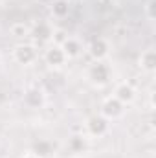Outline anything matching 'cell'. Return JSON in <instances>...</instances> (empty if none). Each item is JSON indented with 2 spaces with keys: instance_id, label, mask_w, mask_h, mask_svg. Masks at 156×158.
<instances>
[{
  "instance_id": "6da1fadb",
  "label": "cell",
  "mask_w": 156,
  "mask_h": 158,
  "mask_svg": "<svg viewBox=\"0 0 156 158\" xmlns=\"http://www.w3.org/2000/svg\"><path fill=\"white\" fill-rule=\"evenodd\" d=\"M112 70L105 61H94L88 68H86V79L90 85H94L96 88H103L110 83Z\"/></svg>"
},
{
  "instance_id": "7a4b0ae2",
  "label": "cell",
  "mask_w": 156,
  "mask_h": 158,
  "mask_svg": "<svg viewBox=\"0 0 156 158\" xmlns=\"http://www.w3.org/2000/svg\"><path fill=\"white\" fill-rule=\"evenodd\" d=\"M110 131V121L101 114H92L84 119V134L90 138H103Z\"/></svg>"
},
{
  "instance_id": "3957f363",
  "label": "cell",
  "mask_w": 156,
  "mask_h": 158,
  "mask_svg": "<svg viewBox=\"0 0 156 158\" xmlns=\"http://www.w3.org/2000/svg\"><path fill=\"white\" fill-rule=\"evenodd\" d=\"M39 53H37V48L35 44L31 42H18L15 48H13V61L20 66H30L37 61Z\"/></svg>"
},
{
  "instance_id": "277c9868",
  "label": "cell",
  "mask_w": 156,
  "mask_h": 158,
  "mask_svg": "<svg viewBox=\"0 0 156 158\" xmlns=\"http://www.w3.org/2000/svg\"><path fill=\"white\" fill-rule=\"evenodd\" d=\"M112 96L123 107H130L138 99V90L130 81H119V83H116V86L112 90Z\"/></svg>"
},
{
  "instance_id": "5b68a950",
  "label": "cell",
  "mask_w": 156,
  "mask_h": 158,
  "mask_svg": "<svg viewBox=\"0 0 156 158\" xmlns=\"http://www.w3.org/2000/svg\"><path fill=\"white\" fill-rule=\"evenodd\" d=\"M86 53L92 61H105L110 55V44L105 37H94L86 44Z\"/></svg>"
},
{
  "instance_id": "8992f818",
  "label": "cell",
  "mask_w": 156,
  "mask_h": 158,
  "mask_svg": "<svg viewBox=\"0 0 156 158\" xmlns=\"http://www.w3.org/2000/svg\"><path fill=\"white\" fill-rule=\"evenodd\" d=\"M123 112H125V107L117 101L114 96H109V98L103 99L101 110H99V114L103 118H107L109 121H116V119H119L123 116Z\"/></svg>"
},
{
  "instance_id": "52a82bcc",
  "label": "cell",
  "mask_w": 156,
  "mask_h": 158,
  "mask_svg": "<svg viewBox=\"0 0 156 158\" xmlns=\"http://www.w3.org/2000/svg\"><path fill=\"white\" fill-rule=\"evenodd\" d=\"M66 61H68V59H66L63 48L57 46V44H50L48 50L44 52V63H46L50 68H61V66L66 64Z\"/></svg>"
},
{
  "instance_id": "ba28073f",
  "label": "cell",
  "mask_w": 156,
  "mask_h": 158,
  "mask_svg": "<svg viewBox=\"0 0 156 158\" xmlns=\"http://www.w3.org/2000/svg\"><path fill=\"white\" fill-rule=\"evenodd\" d=\"M22 101H24V105L28 109H40L46 103V96H44V92L39 90V88H30V90L24 92Z\"/></svg>"
},
{
  "instance_id": "9c48e42d",
  "label": "cell",
  "mask_w": 156,
  "mask_h": 158,
  "mask_svg": "<svg viewBox=\"0 0 156 158\" xmlns=\"http://www.w3.org/2000/svg\"><path fill=\"white\" fill-rule=\"evenodd\" d=\"M138 66H140V70L145 72V74H153L156 70V52L153 48H147V50H143V52L140 53V57H138Z\"/></svg>"
},
{
  "instance_id": "30bf717a",
  "label": "cell",
  "mask_w": 156,
  "mask_h": 158,
  "mask_svg": "<svg viewBox=\"0 0 156 158\" xmlns=\"http://www.w3.org/2000/svg\"><path fill=\"white\" fill-rule=\"evenodd\" d=\"M51 33H53V26L50 22H39L30 30V37H33L39 42H48L51 40Z\"/></svg>"
},
{
  "instance_id": "8fae6325",
  "label": "cell",
  "mask_w": 156,
  "mask_h": 158,
  "mask_svg": "<svg viewBox=\"0 0 156 158\" xmlns=\"http://www.w3.org/2000/svg\"><path fill=\"white\" fill-rule=\"evenodd\" d=\"M61 48H63L66 59H76V57H79V55L83 53V44H81V40L76 39V37H68V39L61 44Z\"/></svg>"
},
{
  "instance_id": "7c38bea8",
  "label": "cell",
  "mask_w": 156,
  "mask_h": 158,
  "mask_svg": "<svg viewBox=\"0 0 156 158\" xmlns=\"http://www.w3.org/2000/svg\"><path fill=\"white\" fill-rule=\"evenodd\" d=\"M70 6L72 4L68 0H53L51 6H50V13H51L53 19H64L70 13Z\"/></svg>"
},
{
  "instance_id": "4fadbf2b",
  "label": "cell",
  "mask_w": 156,
  "mask_h": 158,
  "mask_svg": "<svg viewBox=\"0 0 156 158\" xmlns=\"http://www.w3.org/2000/svg\"><path fill=\"white\" fill-rule=\"evenodd\" d=\"M88 147V136L86 134H74L68 140V149L72 153H83Z\"/></svg>"
},
{
  "instance_id": "5bb4252c",
  "label": "cell",
  "mask_w": 156,
  "mask_h": 158,
  "mask_svg": "<svg viewBox=\"0 0 156 158\" xmlns=\"http://www.w3.org/2000/svg\"><path fill=\"white\" fill-rule=\"evenodd\" d=\"M30 26L26 24V22H13L11 26H9V33H11V37H15V39H28L30 37Z\"/></svg>"
},
{
  "instance_id": "9a60e30c",
  "label": "cell",
  "mask_w": 156,
  "mask_h": 158,
  "mask_svg": "<svg viewBox=\"0 0 156 158\" xmlns=\"http://www.w3.org/2000/svg\"><path fill=\"white\" fill-rule=\"evenodd\" d=\"M68 37H70V35H68V31H66V30H63V28H53V33H51V44L61 46V44L68 39Z\"/></svg>"
},
{
  "instance_id": "2e32d148",
  "label": "cell",
  "mask_w": 156,
  "mask_h": 158,
  "mask_svg": "<svg viewBox=\"0 0 156 158\" xmlns=\"http://www.w3.org/2000/svg\"><path fill=\"white\" fill-rule=\"evenodd\" d=\"M33 153H37V155H39L40 158L48 156V155L51 153V143H50V142H39V143L35 145Z\"/></svg>"
},
{
  "instance_id": "e0dca14e",
  "label": "cell",
  "mask_w": 156,
  "mask_h": 158,
  "mask_svg": "<svg viewBox=\"0 0 156 158\" xmlns=\"http://www.w3.org/2000/svg\"><path fill=\"white\" fill-rule=\"evenodd\" d=\"M143 13H145L147 20H154L156 19V0H147V2H145Z\"/></svg>"
},
{
  "instance_id": "ac0fdd59",
  "label": "cell",
  "mask_w": 156,
  "mask_h": 158,
  "mask_svg": "<svg viewBox=\"0 0 156 158\" xmlns=\"http://www.w3.org/2000/svg\"><path fill=\"white\" fill-rule=\"evenodd\" d=\"M18 158H40V156L37 153H33V151H26V153H22Z\"/></svg>"
},
{
  "instance_id": "d6986e66",
  "label": "cell",
  "mask_w": 156,
  "mask_h": 158,
  "mask_svg": "<svg viewBox=\"0 0 156 158\" xmlns=\"http://www.w3.org/2000/svg\"><path fill=\"white\" fill-rule=\"evenodd\" d=\"M68 2H70V4H72V2H81V0H68Z\"/></svg>"
},
{
  "instance_id": "ffe728a7",
  "label": "cell",
  "mask_w": 156,
  "mask_h": 158,
  "mask_svg": "<svg viewBox=\"0 0 156 158\" xmlns=\"http://www.w3.org/2000/svg\"><path fill=\"white\" fill-rule=\"evenodd\" d=\"M35 2H39V0H35Z\"/></svg>"
}]
</instances>
